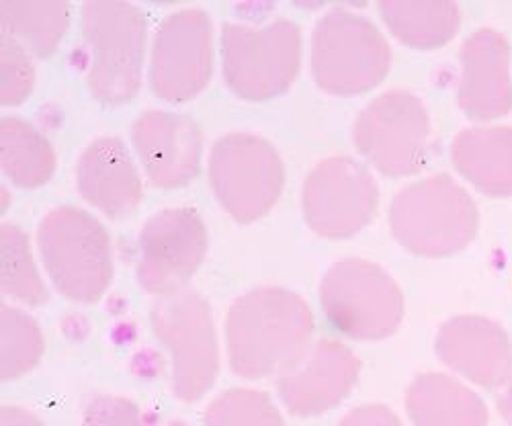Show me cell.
Returning <instances> with one entry per match:
<instances>
[{
  "label": "cell",
  "mask_w": 512,
  "mask_h": 426,
  "mask_svg": "<svg viewBox=\"0 0 512 426\" xmlns=\"http://www.w3.org/2000/svg\"><path fill=\"white\" fill-rule=\"evenodd\" d=\"M424 117L408 97L388 95L367 107L355 125V142L363 154L390 173L414 166L424 146Z\"/></svg>",
  "instance_id": "5bb4252c"
},
{
  "label": "cell",
  "mask_w": 512,
  "mask_h": 426,
  "mask_svg": "<svg viewBox=\"0 0 512 426\" xmlns=\"http://www.w3.org/2000/svg\"><path fill=\"white\" fill-rule=\"evenodd\" d=\"M72 21L70 3H7L0 5L3 31L37 58L52 56Z\"/></svg>",
  "instance_id": "e0dca14e"
},
{
  "label": "cell",
  "mask_w": 512,
  "mask_h": 426,
  "mask_svg": "<svg viewBox=\"0 0 512 426\" xmlns=\"http://www.w3.org/2000/svg\"><path fill=\"white\" fill-rule=\"evenodd\" d=\"M37 248L54 287L66 300L95 304L113 281V242L107 228L74 205L46 213Z\"/></svg>",
  "instance_id": "7a4b0ae2"
},
{
  "label": "cell",
  "mask_w": 512,
  "mask_h": 426,
  "mask_svg": "<svg viewBox=\"0 0 512 426\" xmlns=\"http://www.w3.org/2000/svg\"><path fill=\"white\" fill-rule=\"evenodd\" d=\"M80 27L91 93L109 105L132 101L142 87L148 15L132 3L99 0L82 5Z\"/></svg>",
  "instance_id": "3957f363"
},
{
  "label": "cell",
  "mask_w": 512,
  "mask_h": 426,
  "mask_svg": "<svg viewBox=\"0 0 512 426\" xmlns=\"http://www.w3.org/2000/svg\"><path fill=\"white\" fill-rule=\"evenodd\" d=\"M152 330L173 363V390L183 402L203 398L220 371V349L213 312L205 297L181 289L160 297L152 308Z\"/></svg>",
  "instance_id": "5b68a950"
},
{
  "label": "cell",
  "mask_w": 512,
  "mask_h": 426,
  "mask_svg": "<svg viewBox=\"0 0 512 426\" xmlns=\"http://www.w3.org/2000/svg\"><path fill=\"white\" fill-rule=\"evenodd\" d=\"M310 66L322 91L357 95L386 72L388 48L369 21L345 9H332L314 27Z\"/></svg>",
  "instance_id": "52a82bcc"
},
{
  "label": "cell",
  "mask_w": 512,
  "mask_h": 426,
  "mask_svg": "<svg viewBox=\"0 0 512 426\" xmlns=\"http://www.w3.org/2000/svg\"><path fill=\"white\" fill-rule=\"evenodd\" d=\"M340 426H392V422L379 410L361 408V410L351 412L343 422H340Z\"/></svg>",
  "instance_id": "cb8c5ba5"
},
{
  "label": "cell",
  "mask_w": 512,
  "mask_h": 426,
  "mask_svg": "<svg viewBox=\"0 0 512 426\" xmlns=\"http://www.w3.org/2000/svg\"><path fill=\"white\" fill-rule=\"evenodd\" d=\"M390 25L406 39L416 44H431L439 41L449 29V17L445 7H383ZM447 37V35H445Z\"/></svg>",
  "instance_id": "7402d4cb"
},
{
  "label": "cell",
  "mask_w": 512,
  "mask_h": 426,
  "mask_svg": "<svg viewBox=\"0 0 512 426\" xmlns=\"http://www.w3.org/2000/svg\"><path fill=\"white\" fill-rule=\"evenodd\" d=\"M0 422H3V426H46L37 416L17 406H5Z\"/></svg>",
  "instance_id": "d4e9b609"
},
{
  "label": "cell",
  "mask_w": 512,
  "mask_h": 426,
  "mask_svg": "<svg viewBox=\"0 0 512 426\" xmlns=\"http://www.w3.org/2000/svg\"><path fill=\"white\" fill-rule=\"evenodd\" d=\"M224 332L228 363L238 377H279L312 347L314 314L289 289L259 287L230 306Z\"/></svg>",
  "instance_id": "6da1fadb"
},
{
  "label": "cell",
  "mask_w": 512,
  "mask_h": 426,
  "mask_svg": "<svg viewBox=\"0 0 512 426\" xmlns=\"http://www.w3.org/2000/svg\"><path fill=\"white\" fill-rule=\"evenodd\" d=\"M326 320L353 338L386 334L400 314L392 281L369 263L345 259L332 265L320 283Z\"/></svg>",
  "instance_id": "30bf717a"
},
{
  "label": "cell",
  "mask_w": 512,
  "mask_h": 426,
  "mask_svg": "<svg viewBox=\"0 0 512 426\" xmlns=\"http://www.w3.org/2000/svg\"><path fill=\"white\" fill-rule=\"evenodd\" d=\"M80 197L109 218L132 213L144 193L140 170L127 146L113 136L97 138L76 162Z\"/></svg>",
  "instance_id": "9a60e30c"
},
{
  "label": "cell",
  "mask_w": 512,
  "mask_h": 426,
  "mask_svg": "<svg viewBox=\"0 0 512 426\" xmlns=\"http://www.w3.org/2000/svg\"><path fill=\"white\" fill-rule=\"evenodd\" d=\"M209 187L240 224L265 218L285 187L277 148L254 134H228L211 146Z\"/></svg>",
  "instance_id": "8992f818"
},
{
  "label": "cell",
  "mask_w": 512,
  "mask_h": 426,
  "mask_svg": "<svg viewBox=\"0 0 512 426\" xmlns=\"http://www.w3.org/2000/svg\"><path fill=\"white\" fill-rule=\"evenodd\" d=\"M35 70L31 52L13 35H0V101L3 105H21L33 91Z\"/></svg>",
  "instance_id": "44dd1931"
},
{
  "label": "cell",
  "mask_w": 512,
  "mask_h": 426,
  "mask_svg": "<svg viewBox=\"0 0 512 426\" xmlns=\"http://www.w3.org/2000/svg\"><path fill=\"white\" fill-rule=\"evenodd\" d=\"M203 426H285V420L265 392L232 388L209 402Z\"/></svg>",
  "instance_id": "ffe728a7"
},
{
  "label": "cell",
  "mask_w": 512,
  "mask_h": 426,
  "mask_svg": "<svg viewBox=\"0 0 512 426\" xmlns=\"http://www.w3.org/2000/svg\"><path fill=\"white\" fill-rule=\"evenodd\" d=\"M0 328V373L5 381H13L39 363L46 351V340L27 312L7 304L0 314Z\"/></svg>",
  "instance_id": "d6986e66"
},
{
  "label": "cell",
  "mask_w": 512,
  "mask_h": 426,
  "mask_svg": "<svg viewBox=\"0 0 512 426\" xmlns=\"http://www.w3.org/2000/svg\"><path fill=\"white\" fill-rule=\"evenodd\" d=\"M209 236L191 207L162 209L144 224L138 238V283L152 295L181 291L203 265Z\"/></svg>",
  "instance_id": "9c48e42d"
},
{
  "label": "cell",
  "mask_w": 512,
  "mask_h": 426,
  "mask_svg": "<svg viewBox=\"0 0 512 426\" xmlns=\"http://www.w3.org/2000/svg\"><path fill=\"white\" fill-rule=\"evenodd\" d=\"M302 52V29L291 19L281 17L263 27L222 25L224 78L246 101L263 103L285 93L300 72Z\"/></svg>",
  "instance_id": "277c9868"
},
{
  "label": "cell",
  "mask_w": 512,
  "mask_h": 426,
  "mask_svg": "<svg viewBox=\"0 0 512 426\" xmlns=\"http://www.w3.org/2000/svg\"><path fill=\"white\" fill-rule=\"evenodd\" d=\"M82 426H189L183 420L162 422L123 396H103L84 412Z\"/></svg>",
  "instance_id": "603a6c76"
},
{
  "label": "cell",
  "mask_w": 512,
  "mask_h": 426,
  "mask_svg": "<svg viewBox=\"0 0 512 426\" xmlns=\"http://www.w3.org/2000/svg\"><path fill=\"white\" fill-rule=\"evenodd\" d=\"M130 136L152 185L175 189L199 175L203 136L193 117L152 109L132 123Z\"/></svg>",
  "instance_id": "7c38bea8"
},
{
  "label": "cell",
  "mask_w": 512,
  "mask_h": 426,
  "mask_svg": "<svg viewBox=\"0 0 512 426\" xmlns=\"http://www.w3.org/2000/svg\"><path fill=\"white\" fill-rule=\"evenodd\" d=\"M3 170L13 185L35 189L46 185L56 170V152L35 125L21 117L5 115L0 121Z\"/></svg>",
  "instance_id": "2e32d148"
},
{
  "label": "cell",
  "mask_w": 512,
  "mask_h": 426,
  "mask_svg": "<svg viewBox=\"0 0 512 426\" xmlns=\"http://www.w3.org/2000/svg\"><path fill=\"white\" fill-rule=\"evenodd\" d=\"M213 58V23L203 9L185 7L166 15L152 41V93L168 103L191 101L211 80Z\"/></svg>",
  "instance_id": "ba28073f"
},
{
  "label": "cell",
  "mask_w": 512,
  "mask_h": 426,
  "mask_svg": "<svg viewBox=\"0 0 512 426\" xmlns=\"http://www.w3.org/2000/svg\"><path fill=\"white\" fill-rule=\"evenodd\" d=\"M359 363L332 338H320L291 369L277 377V392L295 416H318L334 408L355 386Z\"/></svg>",
  "instance_id": "4fadbf2b"
},
{
  "label": "cell",
  "mask_w": 512,
  "mask_h": 426,
  "mask_svg": "<svg viewBox=\"0 0 512 426\" xmlns=\"http://www.w3.org/2000/svg\"><path fill=\"white\" fill-rule=\"evenodd\" d=\"M0 279L3 293L15 302L37 308L48 304V287L41 279L27 232L17 224H5L0 230Z\"/></svg>",
  "instance_id": "ac0fdd59"
},
{
  "label": "cell",
  "mask_w": 512,
  "mask_h": 426,
  "mask_svg": "<svg viewBox=\"0 0 512 426\" xmlns=\"http://www.w3.org/2000/svg\"><path fill=\"white\" fill-rule=\"evenodd\" d=\"M375 189L361 164L347 156L318 162L306 177L302 209L306 224L324 238L355 234L371 216Z\"/></svg>",
  "instance_id": "8fae6325"
}]
</instances>
